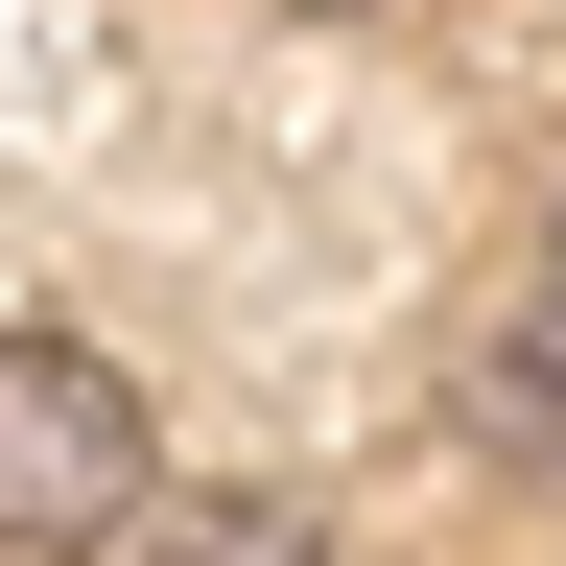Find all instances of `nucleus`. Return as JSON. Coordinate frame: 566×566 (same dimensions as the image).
Instances as JSON below:
<instances>
[{
  "instance_id": "obj_1",
  "label": "nucleus",
  "mask_w": 566,
  "mask_h": 566,
  "mask_svg": "<svg viewBox=\"0 0 566 566\" xmlns=\"http://www.w3.org/2000/svg\"><path fill=\"white\" fill-rule=\"evenodd\" d=\"M166 520V472H142V378L95 331H0V566H95Z\"/></svg>"
},
{
  "instance_id": "obj_2",
  "label": "nucleus",
  "mask_w": 566,
  "mask_h": 566,
  "mask_svg": "<svg viewBox=\"0 0 566 566\" xmlns=\"http://www.w3.org/2000/svg\"><path fill=\"white\" fill-rule=\"evenodd\" d=\"M142 566H331V543L283 520V495H166V520H142Z\"/></svg>"
}]
</instances>
